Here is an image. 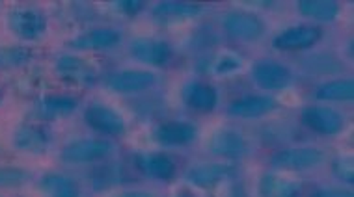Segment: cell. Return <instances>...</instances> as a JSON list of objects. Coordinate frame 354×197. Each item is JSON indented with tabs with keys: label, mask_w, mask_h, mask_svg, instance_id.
Listing matches in <instances>:
<instances>
[{
	"label": "cell",
	"mask_w": 354,
	"mask_h": 197,
	"mask_svg": "<svg viewBox=\"0 0 354 197\" xmlns=\"http://www.w3.org/2000/svg\"><path fill=\"white\" fill-rule=\"evenodd\" d=\"M112 151V145L104 140H79L69 143L68 147L62 151V158L73 164H84L104 158Z\"/></svg>",
	"instance_id": "cell-4"
},
{
	"label": "cell",
	"mask_w": 354,
	"mask_h": 197,
	"mask_svg": "<svg viewBox=\"0 0 354 197\" xmlns=\"http://www.w3.org/2000/svg\"><path fill=\"white\" fill-rule=\"evenodd\" d=\"M122 34L112 28H95V30L80 34L71 41V47L80 50H99V49H110L114 45L120 43Z\"/></svg>",
	"instance_id": "cell-12"
},
{
	"label": "cell",
	"mask_w": 354,
	"mask_h": 197,
	"mask_svg": "<svg viewBox=\"0 0 354 197\" xmlns=\"http://www.w3.org/2000/svg\"><path fill=\"white\" fill-rule=\"evenodd\" d=\"M56 71L64 76L75 79V81H86L92 79V69L90 65L80 60V58H73V56H64L56 62Z\"/></svg>",
	"instance_id": "cell-24"
},
{
	"label": "cell",
	"mask_w": 354,
	"mask_h": 197,
	"mask_svg": "<svg viewBox=\"0 0 354 197\" xmlns=\"http://www.w3.org/2000/svg\"><path fill=\"white\" fill-rule=\"evenodd\" d=\"M86 123L104 134L118 136L125 130V121L116 110L104 105H92L84 112Z\"/></svg>",
	"instance_id": "cell-6"
},
{
	"label": "cell",
	"mask_w": 354,
	"mask_h": 197,
	"mask_svg": "<svg viewBox=\"0 0 354 197\" xmlns=\"http://www.w3.org/2000/svg\"><path fill=\"white\" fill-rule=\"evenodd\" d=\"M321 37V30L315 26H295L289 30L281 32L274 39V47L280 50H300L310 49L317 43Z\"/></svg>",
	"instance_id": "cell-8"
},
{
	"label": "cell",
	"mask_w": 354,
	"mask_h": 197,
	"mask_svg": "<svg viewBox=\"0 0 354 197\" xmlns=\"http://www.w3.org/2000/svg\"><path fill=\"white\" fill-rule=\"evenodd\" d=\"M114 197H153V194L149 191H140V190H133V191H122Z\"/></svg>",
	"instance_id": "cell-32"
},
{
	"label": "cell",
	"mask_w": 354,
	"mask_h": 197,
	"mask_svg": "<svg viewBox=\"0 0 354 197\" xmlns=\"http://www.w3.org/2000/svg\"><path fill=\"white\" fill-rule=\"evenodd\" d=\"M321 101H351L354 97L353 81H334L317 90Z\"/></svg>",
	"instance_id": "cell-25"
},
{
	"label": "cell",
	"mask_w": 354,
	"mask_h": 197,
	"mask_svg": "<svg viewBox=\"0 0 354 197\" xmlns=\"http://www.w3.org/2000/svg\"><path fill=\"white\" fill-rule=\"evenodd\" d=\"M131 50H133V56H135L136 60L149 63V65H157V68L165 65L171 54L168 43L157 41V39H147V37L135 39L131 43Z\"/></svg>",
	"instance_id": "cell-10"
},
{
	"label": "cell",
	"mask_w": 354,
	"mask_h": 197,
	"mask_svg": "<svg viewBox=\"0 0 354 197\" xmlns=\"http://www.w3.org/2000/svg\"><path fill=\"white\" fill-rule=\"evenodd\" d=\"M157 76L149 71H120L106 79L109 90L116 93H138L151 87Z\"/></svg>",
	"instance_id": "cell-5"
},
{
	"label": "cell",
	"mask_w": 354,
	"mask_h": 197,
	"mask_svg": "<svg viewBox=\"0 0 354 197\" xmlns=\"http://www.w3.org/2000/svg\"><path fill=\"white\" fill-rule=\"evenodd\" d=\"M209 151L224 158H239L246 153V142L235 130H218L209 142Z\"/></svg>",
	"instance_id": "cell-11"
},
{
	"label": "cell",
	"mask_w": 354,
	"mask_h": 197,
	"mask_svg": "<svg viewBox=\"0 0 354 197\" xmlns=\"http://www.w3.org/2000/svg\"><path fill=\"white\" fill-rule=\"evenodd\" d=\"M153 136L162 145H187L196 138V129L189 123L170 121L157 127Z\"/></svg>",
	"instance_id": "cell-14"
},
{
	"label": "cell",
	"mask_w": 354,
	"mask_h": 197,
	"mask_svg": "<svg viewBox=\"0 0 354 197\" xmlns=\"http://www.w3.org/2000/svg\"><path fill=\"white\" fill-rule=\"evenodd\" d=\"M112 6L116 8L118 12L135 15V13L140 12L142 6H144V2H140V0H120V2H114Z\"/></svg>",
	"instance_id": "cell-30"
},
{
	"label": "cell",
	"mask_w": 354,
	"mask_h": 197,
	"mask_svg": "<svg viewBox=\"0 0 354 197\" xmlns=\"http://www.w3.org/2000/svg\"><path fill=\"white\" fill-rule=\"evenodd\" d=\"M276 101L272 97H246L230 106V114L235 117H261L276 108Z\"/></svg>",
	"instance_id": "cell-17"
},
{
	"label": "cell",
	"mask_w": 354,
	"mask_h": 197,
	"mask_svg": "<svg viewBox=\"0 0 354 197\" xmlns=\"http://www.w3.org/2000/svg\"><path fill=\"white\" fill-rule=\"evenodd\" d=\"M8 26L21 39L34 41V39H39L45 34V30H47V21L36 10L19 8V10H13L8 15Z\"/></svg>",
	"instance_id": "cell-1"
},
{
	"label": "cell",
	"mask_w": 354,
	"mask_h": 197,
	"mask_svg": "<svg viewBox=\"0 0 354 197\" xmlns=\"http://www.w3.org/2000/svg\"><path fill=\"white\" fill-rule=\"evenodd\" d=\"M252 74L263 90H283L293 82V73L278 62H259Z\"/></svg>",
	"instance_id": "cell-7"
},
{
	"label": "cell",
	"mask_w": 354,
	"mask_h": 197,
	"mask_svg": "<svg viewBox=\"0 0 354 197\" xmlns=\"http://www.w3.org/2000/svg\"><path fill=\"white\" fill-rule=\"evenodd\" d=\"M138 167L142 172L159 180H170L176 173V164L160 153H146L138 156Z\"/></svg>",
	"instance_id": "cell-16"
},
{
	"label": "cell",
	"mask_w": 354,
	"mask_h": 197,
	"mask_svg": "<svg viewBox=\"0 0 354 197\" xmlns=\"http://www.w3.org/2000/svg\"><path fill=\"white\" fill-rule=\"evenodd\" d=\"M0 101H2V93H0Z\"/></svg>",
	"instance_id": "cell-33"
},
{
	"label": "cell",
	"mask_w": 354,
	"mask_h": 197,
	"mask_svg": "<svg viewBox=\"0 0 354 197\" xmlns=\"http://www.w3.org/2000/svg\"><path fill=\"white\" fill-rule=\"evenodd\" d=\"M30 180V173L23 167H0V188H19Z\"/></svg>",
	"instance_id": "cell-27"
},
{
	"label": "cell",
	"mask_w": 354,
	"mask_h": 197,
	"mask_svg": "<svg viewBox=\"0 0 354 197\" xmlns=\"http://www.w3.org/2000/svg\"><path fill=\"white\" fill-rule=\"evenodd\" d=\"M43 191L49 197H79V185L60 173H49L41 180Z\"/></svg>",
	"instance_id": "cell-21"
},
{
	"label": "cell",
	"mask_w": 354,
	"mask_h": 197,
	"mask_svg": "<svg viewBox=\"0 0 354 197\" xmlns=\"http://www.w3.org/2000/svg\"><path fill=\"white\" fill-rule=\"evenodd\" d=\"M334 173L336 177L343 183H348L353 185L354 183V164H353V156H339L336 162H334Z\"/></svg>",
	"instance_id": "cell-28"
},
{
	"label": "cell",
	"mask_w": 354,
	"mask_h": 197,
	"mask_svg": "<svg viewBox=\"0 0 354 197\" xmlns=\"http://www.w3.org/2000/svg\"><path fill=\"white\" fill-rule=\"evenodd\" d=\"M300 185L297 180L287 179L278 173H265L259 180V196L261 197H297Z\"/></svg>",
	"instance_id": "cell-15"
},
{
	"label": "cell",
	"mask_w": 354,
	"mask_h": 197,
	"mask_svg": "<svg viewBox=\"0 0 354 197\" xmlns=\"http://www.w3.org/2000/svg\"><path fill=\"white\" fill-rule=\"evenodd\" d=\"M324 154L319 149L313 147H297L280 151L272 156V166L278 169H287V172H304L310 167L319 166L323 162Z\"/></svg>",
	"instance_id": "cell-2"
},
{
	"label": "cell",
	"mask_w": 354,
	"mask_h": 197,
	"mask_svg": "<svg viewBox=\"0 0 354 197\" xmlns=\"http://www.w3.org/2000/svg\"><path fill=\"white\" fill-rule=\"evenodd\" d=\"M232 172L233 167L227 166V164H218V162L202 164V166L192 167L187 173V180H189L190 185L200 186V188H211V186L222 183Z\"/></svg>",
	"instance_id": "cell-13"
},
{
	"label": "cell",
	"mask_w": 354,
	"mask_h": 197,
	"mask_svg": "<svg viewBox=\"0 0 354 197\" xmlns=\"http://www.w3.org/2000/svg\"><path fill=\"white\" fill-rule=\"evenodd\" d=\"M30 50L25 47H0V69L21 68L28 62Z\"/></svg>",
	"instance_id": "cell-26"
},
{
	"label": "cell",
	"mask_w": 354,
	"mask_h": 197,
	"mask_svg": "<svg viewBox=\"0 0 354 197\" xmlns=\"http://www.w3.org/2000/svg\"><path fill=\"white\" fill-rule=\"evenodd\" d=\"M299 12L304 17L317 19V21H334L339 13V4L336 0H300Z\"/></svg>",
	"instance_id": "cell-20"
},
{
	"label": "cell",
	"mask_w": 354,
	"mask_h": 197,
	"mask_svg": "<svg viewBox=\"0 0 354 197\" xmlns=\"http://www.w3.org/2000/svg\"><path fill=\"white\" fill-rule=\"evenodd\" d=\"M216 73L220 74H226V73H232V71H237L241 69V60H239L237 56L233 54H224L220 58L218 62H216Z\"/></svg>",
	"instance_id": "cell-29"
},
{
	"label": "cell",
	"mask_w": 354,
	"mask_h": 197,
	"mask_svg": "<svg viewBox=\"0 0 354 197\" xmlns=\"http://www.w3.org/2000/svg\"><path fill=\"white\" fill-rule=\"evenodd\" d=\"M306 125L319 134L332 136L342 132L343 117L336 110L323 108V106H312L304 112Z\"/></svg>",
	"instance_id": "cell-9"
},
{
	"label": "cell",
	"mask_w": 354,
	"mask_h": 197,
	"mask_svg": "<svg viewBox=\"0 0 354 197\" xmlns=\"http://www.w3.org/2000/svg\"><path fill=\"white\" fill-rule=\"evenodd\" d=\"M200 13V8L194 4H187V2H176V0H166L159 2L153 8V15L162 21V23H176V21H185V19H192Z\"/></svg>",
	"instance_id": "cell-18"
},
{
	"label": "cell",
	"mask_w": 354,
	"mask_h": 197,
	"mask_svg": "<svg viewBox=\"0 0 354 197\" xmlns=\"http://www.w3.org/2000/svg\"><path fill=\"white\" fill-rule=\"evenodd\" d=\"M185 98H187L189 106H192L196 110L211 112L216 106V92L209 84H196L187 92Z\"/></svg>",
	"instance_id": "cell-23"
},
{
	"label": "cell",
	"mask_w": 354,
	"mask_h": 197,
	"mask_svg": "<svg viewBox=\"0 0 354 197\" xmlns=\"http://www.w3.org/2000/svg\"><path fill=\"white\" fill-rule=\"evenodd\" d=\"M315 197H354L351 190H323Z\"/></svg>",
	"instance_id": "cell-31"
},
{
	"label": "cell",
	"mask_w": 354,
	"mask_h": 197,
	"mask_svg": "<svg viewBox=\"0 0 354 197\" xmlns=\"http://www.w3.org/2000/svg\"><path fill=\"white\" fill-rule=\"evenodd\" d=\"M13 145L25 153L41 154L49 143H47V136L36 127H21L13 134Z\"/></svg>",
	"instance_id": "cell-19"
},
{
	"label": "cell",
	"mask_w": 354,
	"mask_h": 197,
	"mask_svg": "<svg viewBox=\"0 0 354 197\" xmlns=\"http://www.w3.org/2000/svg\"><path fill=\"white\" fill-rule=\"evenodd\" d=\"M222 23L227 34L241 41H256L265 32L261 19L246 12H230Z\"/></svg>",
	"instance_id": "cell-3"
},
{
	"label": "cell",
	"mask_w": 354,
	"mask_h": 197,
	"mask_svg": "<svg viewBox=\"0 0 354 197\" xmlns=\"http://www.w3.org/2000/svg\"><path fill=\"white\" fill-rule=\"evenodd\" d=\"M77 101L69 97H47L37 105V116L43 119H58L73 114Z\"/></svg>",
	"instance_id": "cell-22"
}]
</instances>
